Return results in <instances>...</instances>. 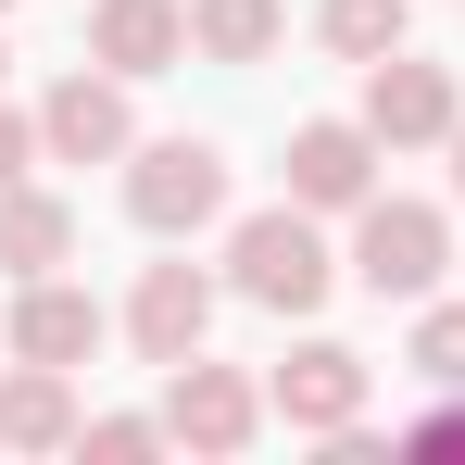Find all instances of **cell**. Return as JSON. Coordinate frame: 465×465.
<instances>
[{"mask_svg": "<svg viewBox=\"0 0 465 465\" xmlns=\"http://www.w3.org/2000/svg\"><path fill=\"white\" fill-rule=\"evenodd\" d=\"M13 352L76 378L88 352H101V302H88V290H64V277H13Z\"/></svg>", "mask_w": 465, "mask_h": 465, "instance_id": "obj_11", "label": "cell"}, {"mask_svg": "<svg viewBox=\"0 0 465 465\" xmlns=\"http://www.w3.org/2000/svg\"><path fill=\"white\" fill-rule=\"evenodd\" d=\"M453 189H465V126H453Z\"/></svg>", "mask_w": 465, "mask_h": 465, "instance_id": "obj_20", "label": "cell"}, {"mask_svg": "<svg viewBox=\"0 0 465 465\" xmlns=\"http://www.w3.org/2000/svg\"><path fill=\"white\" fill-rule=\"evenodd\" d=\"M264 402H277L290 428H314V440H340V428L365 415V352H340V340H302V352L264 378Z\"/></svg>", "mask_w": 465, "mask_h": 465, "instance_id": "obj_9", "label": "cell"}, {"mask_svg": "<svg viewBox=\"0 0 465 465\" xmlns=\"http://www.w3.org/2000/svg\"><path fill=\"white\" fill-rule=\"evenodd\" d=\"M290 25V0H189V51L202 64H264Z\"/></svg>", "mask_w": 465, "mask_h": 465, "instance_id": "obj_14", "label": "cell"}, {"mask_svg": "<svg viewBox=\"0 0 465 465\" xmlns=\"http://www.w3.org/2000/svg\"><path fill=\"white\" fill-rule=\"evenodd\" d=\"M25 163H38V126H25V114H0V189H25Z\"/></svg>", "mask_w": 465, "mask_h": 465, "instance_id": "obj_18", "label": "cell"}, {"mask_svg": "<svg viewBox=\"0 0 465 465\" xmlns=\"http://www.w3.org/2000/svg\"><path fill=\"white\" fill-rule=\"evenodd\" d=\"M0 13H13V0H0Z\"/></svg>", "mask_w": 465, "mask_h": 465, "instance_id": "obj_21", "label": "cell"}, {"mask_svg": "<svg viewBox=\"0 0 465 465\" xmlns=\"http://www.w3.org/2000/svg\"><path fill=\"white\" fill-rule=\"evenodd\" d=\"M88 64H114V76L189 64V0H88Z\"/></svg>", "mask_w": 465, "mask_h": 465, "instance_id": "obj_10", "label": "cell"}, {"mask_svg": "<svg viewBox=\"0 0 465 465\" xmlns=\"http://www.w3.org/2000/svg\"><path fill=\"white\" fill-rule=\"evenodd\" d=\"M440 264H453V227H440V202H365L352 214V277L378 290V302H428L440 290Z\"/></svg>", "mask_w": 465, "mask_h": 465, "instance_id": "obj_2", "label": "cell"}, {"mask_svg": "<svg viewBox=\"0 0 465 465\" xmlns=\"http://www.w3.org/2000/svg\"><path fill=\"white\" fill-rule=\"evenodd\" d=\"M38 152L51 163H126L139 152V114H126V76H114V64H101V76H64L51 88V101H38Z\"/></svg>", "mask_w": 465, "mask_h": 465, "instance_id": "obj_6", "label": "cell"}, {"mask_svg": "<svg viewBox=\"0 0 465 465\" xmlns=\"http://www.w3.org/2000/svg\"><path fill=\"white\" fill-rule=\"evenodd\" d=\"M365 126H378V152H440V139L465 126V101H453V64H415V51L365 64Z\"/></svg>", "mask_w": 465, "mask_h": 465, "instance_id": "obj_5", "label": "cell"}, {"mask_svg": "<svg viewBox=\"0 0 465 465\" xmlns=\"http://www.w3.org/2000/svg\"><path fill=\"white\" fill-rule=\"evenodd\" d=\"M76 252V202H51V189H0V277H51Z\"/></svg>", "mask_w": 465, "mask_h": 465, "instance_id": "obj_13", "label": "cell"}, {"mask_svg": "<svg viewBox=\"0 0 465 465\" xmlns=\"http://www.w3.org/2000/svg\"><path fill=\"white\" fill-rule=\"evenodd\" d=\"M402 440H415V453H465V402H440V415H415Z\"/></svg>", "mask_w": 465, "mask_h": 465, "instance_id": "obj_19", "label": "cell"}, {"mask_svg": "<svg viewBox=\"0 0 465 465\" xmlns=\"http://www.w3.org/2000/svg\"><path fill=\"white\" fill-rule=\"evenodd\" d=\"M415 378H428V390H465V302H428V314H415Z\"/></svg>", "mask_w": 465, "mask_h": 465, "instance_id": "obj_16", "label": "cell"}, {"mask_svg": "<svg viewBox=\"0 0 465 465\" xmlns=\"http://www.w3.org/2000/svg\"><path fill=\"white\" fill-rule=\"evenodd\" d=\"M402 25H415V0H327V13H314V38H327L340 64H390Z\"/></svg>", "mask_w": 465, "mask_h": 465, "instance_id": "obj_15", "label": "cell"}, {"mask_svg": "<svg viewBox=\"0 0 465 465\" xmlns=\"http://www.w3.org/2000/svg\"><path fill=\"white\" fill-rule=\"evenodd\" d=\"M202 327H214V277H202V264H139V290H126V340H139L152 365H189Z\"/></svg>", "mask_w": 465, "mask_h": 465, "instance_id": "obj_8", "label": "cell"}, {"mask_svg": "<svg viewBox=\"0 0 465 465\" xmlns=\"http://www.w3.org/2000/svg\"><path fill=\"white\" fill-rule=\"evenodd\" d=\"M290 202H314V214H365L378 202V126L352 114H314L302 139H290Z\"/></svg>", "mask_w": 465, "mask_h": 465, "instance_id": "obj_7", "label": "cell"}, {"mask_svg": "<svg viewBox=\"0 0 465 465\" xmlns=\"http://www.w3.org/2000/svg\"><path fill=\"white\" fill-rule=\"evenodd\" d=\"M327 239H314V202H264V214H239L227 227V290L264 314H314L327 302Z\"/></svg>", "mask_w": 465, "mask_h": 465, "instance_id": "obj_1", "label": "cell"}, {"mask_svg": "<svg viewBox=\"0 0 465 465\" xmlns=\"http://www.w3.org/2000/svg\"><path fill=\"white\" fill-rule=\"evenodd\" d=\"M277 402L239 378V365H163V440H189V453H252V428H264Z\"/></svg>", "mask_w": 465, "mask_h": 465, "instance_id": "obj_4", "label": "cell"}, {"mask_svg": "<svg viewBox=\"0 0 465 465\" xmlns=\"http://www.w3.org/2000/svg\"><path fill=\"white\" fill-rule=\"evenodd\" d=\"M76 453H101V465H126V453H163V415H88V428H76Z\"/></svg>", "mask_w": 465, "mask_h": 465, "instance_id": "obj_17", "label": "cell"}, {"mask_svg": "<svg viewBox=\"0 0 465 465\" xmlns=\"http://www.w3.org/2000/svg\"><path fill=\"white\" fill-rule=\"evenodd\" d=\"M126 214L152 239L214 227V214H227V152H214V139H139V152H126Z\"/></svg>", "mask_w": 465, "mask_h": 465, "instance_id": "obj_3", "label": "cell"}, {"mask_svg": "<svg viewBox=\"0 0 465 465\" xmlns=\"http://www.w3.org/2000/svg\"><path fill=\"white\" fill-rule=\"evenodd\" d=\"M76 390H64V365H25L13 352V378H0V453H76Z\"/></svg>", "mask_w": 465, "mask_h": 465, "instance_id": "obj_12", "label": "cell"}]
</instances>
